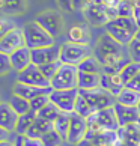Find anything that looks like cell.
I'll return each mask as SVG.
<instances>
[{"instance_id": "cell-1", "label": "cell", "mask_w": 140, "mask_h": 146, "mask_svg": "<svg viewBox=\"0 0 140 146\" xmlns=\"http://www.w3.org/2000/svg\"><path fill=\"white\" fill-rule=\"evenodd\" d=\"M94 56L103 65V72L109 75L119 74L122 68L130 62L123 56V45L113 39L109 33L98 38L94 48Z\"/></svg>"}, {"instance_id": "cell-2", "label": "cell", "mask_w": 140, "mask_h": 146, "mask_svg": "<svg viewBox=\"0 0 140 146\" xmlns=\"http://www.w3.org/2000/svg\"><path fill=\"white\" fill-rule=\"evenodd\" d=\"M139 26L133 17H117L105 26V33L116 39L122 45H128L134 39Z\"/></svg>"}, {"instance_id": "cell-3", "label": "cell", "mask_w": 140, "mask_h": 146, "mask_svg": "<svg viewBox=\"0 0 140 146\" xmlns=\"http://www.w3.org/2000/svg\"><path fill=\"white\" fill-rule=\"evenodd\" d=\"M23 35H24L26 47L30 48V50L48 47V45L54 44V38L48 32H45L36 21H30V23L23 26Z\"/></svg>"}, {"instance_id": "cell-4", "label": "cell", "mask_w": 140, "mask_h": 146, "mask_svg": "<svg viewBox=\"0 0 140 146\" xmlns=\"http://www.w3.org/2000/svg\"><path fill=\"white\" fill-rule=\"evenodd\" d=\"M84 18L89 24L100 27V26H105L110 23L111 20L117 18V8H105L96 0H92V3L83 11Z\"/></svg>"}, {"instance_id": "cell-5", "label": "cell", "mask_w": 140, "mask_h": 146, "mask_svg": "<svg viewBox=\"0 0 140 146\" xmlns=\"http://www.w3.org/2000/svg\"><path fill=\"white\" fill-rule=\"evenodd\" d=\"M50 86L53 90L78 89V68L74 65L62 63L56 75L50 80Z\"/></svg>"}, {"instance_id": "cell-6", "label": "cell", "mask_w": 140, "mask_h": 146, "mask_svg": "<svg viewBox=\"0 0 140 146\" xmlns=\"http://www.w3.org/2000/svg\"><path fill=\"white\" fill-rule=\"evenodd\" d=\"M90 53H92V50L89 48V45L74 44V42L68 41L60 45V62L65 65H74V66H77L86 57L92 56Z\"/></svg>"}, {"instance_id": "cell-7", "label": "cell", "mask_w": 140, "mask_h": 146, "mask_svg": "<svg viewBox=\"0 0 140 146\" xmlns=\"http://www.w3.org/2000/svg\"><path fill=\"white\" fill-rule=\"evenodd\" d=\"M35 21L41 26L45 32H48L53 38H57L62 35L65 23H63V17L57 11H44V12L38 14Z\"/></svg>"}, {"instance_id": "cell-8", "label": "cell", "mask_w": 140, "mask_h": 146, "mask_svg": "<svg viewBox=\"0 0 140 146\" xmlns=\"http://www.w3.org/2000/svg\"><path fill=\"white\" fill-rule=\"evenodd\" d=\"M80 95L83 96L90 104V107L98 111V110H103L107 109V107H113L116 102V96H113L110 92H107L104 89H92V90H83V89H78Z\"/></svg>"}, {"instance_id": "cell-9", "label": "cell", "mask_w": 140, "mask_h": 146, "mask_svg": "<svg viewBox=\"0 0 140 146\" xmlns=\"http://www.w3.org/2000/svg\"><path fill=\"white\" fill-rule=\"evenodd\" d=\"M50 101L56 104L63 113H74L75 101L78 96V89H66V90H51Z\"/></svg>"}, {"instance_id": "cell-10", "label": "cell", "mask_w": 140, "mask_h": 146, "mask_svg": "<svg viewBox=\"0 0 140 146\" xmlns=\"http://www.w3.org/2000/svg\"><path fill=\"white\" fill-rule=\"evenodd\" d=\"M17 82L29 84V86H36V88H51L50 80L42 74L39 66H36L33 63L29 65V66L26 69H23L21 72H18Z\"/></svg>"}, {"instance_id": "cell-11", "label": "cell", "mask_w": 140, "mask_h": 146, "mask_svg": "<svg viewBox=\"0 0 140 146\" xmlns=\"http://www.w3.org/2000/svg\"><path fill=\"white\" fill-rule=\"evenodd\" d=\"M86 134H88V119L77 113H71V125H69L66 142L77 146L86 139Z\"/></svg>"}, {"instance_id": "cell-12", "label": "cell", "mask_w": 140, "mask_h": 146, "mask_svg": "<svg viewBox=\"0 0 140 146\" xmlns=\"http://www.w3.org/2000/svg\"><path fill=\"white\" fill-rule=\"evenodd\" d=\"M24 45H26V42H24L23 29L15 27V29L11 30L8 35H5L2 39H0V53H5V54L9 56Z\"/></svg>"}, {"instance_id": "cell-13", "label": "cell", "mask_w": 140, "mask_h": 146, "mask_svg": "<svg viewBox=\"0 0 140 146\" xmlns=\"http://www.w3.org/2000/svg\"><path fill=\"white\" fill-rule=\"evenodd\" d=\"M56 60H60V47L54 44L32 50V63L36 65V66H42V65H47Z\"/></svg>"}, {"instance_id": "cell-14", "label": "cell", "mask_w": 140, "mask_h": 146, "mask_svg": "<svg viewBox=\"0 0 140 146\" xmlns=\"http://www.w3.org/2000/svg\"><path fill=\"white\" fill-rule=\"evenodd\" d=\"M92 117L95 119V122L100 125L101 129H107V131H117L119 129V121H117L115 107H107V109L95 111Z\"/></svg>"}, {"instance_id": "cell-15", "label": "cell", "mask_w": 140, "mask_h": 146, "mask_svg": "<svg viewBox=\"0 0 140 146\" xmlns=\"http://www.w3.org/2000/svg\"><path fill=\"white\" fill-rule=\"evenodd\" d=\"M115 111L117 116V121H119L121 127H127L131 125V123H139L140 119V111L139 107H130V106H122L119 102H115Z\"/></svg>"}, {"instance_id": "cell-16", "label": "cell", "mask_w": 140, "mask_h": 146, "mask_svg": "<svg viewBox=\"0 0 140 146\" xmlns=\"http://www.w3.org/2000/svg\"><path fill=\"white\" fill-rule=\"evenodd\" d=\"M51 90H53L51 88H36V86H29V84L17 82L12 88V94L20 95V96H23V98L32 101L33 98H36V96H39V95H50Z\"/></svg>"}, {"instance_id": "cell-17", "label": "cell", "mask_w": 140, "mask_h": 146, "mask_svg": "<svg viewBox=\"0 0 140 146\" xmlns=\"http://www.w3.org/2000/svg\"><path fill=\"white\" fill-rule=\"evenodd\" d=\"M9 59H11L12 69H15L17 72H21L29 65H32V50L24 45L18 48L17 51H14L12 54H9Z\"/></svg>"}, {"instance_id": "cell-18", "label": "cell", "mask_w": 140, "mask_h": 146, "mask_svg": "<svg viewBox=\"0 0 140 146\" xmlns=\"http://www.w3.org/2000/svg\"><path fill=\"white\" fill-rule=\"evenodd\" d=\"M17 122H18V115L11 107V104L9 102H2L0 104V127L12 133L17 128Z\"/></svg>"}, {"instance_id": "cell-19", "label": "cell", "mask_w": 140, "mask_h": 146, "mask_svg": "<svg viewBox=\"0 0 140 146\" xmlns=\"http://www.w3.org/2000/svg\"><path fill=\"white\" fill-rule=\"evenodd\" d=\"M117 136H119V140H122V142H128L134 146H140V123L119 127Z\"/></svg>"}, {"instance_id": "cell-20", "label": "cell", "mask_w": 140, "mask_h": 146, "mask_svg": "<svg viewBox=\"0 0 140 146\" xmlns=\"http://www.w3.org/2000/svg\"><path fill=\"white\" fill-rule=\"evenodd\" d=\"M90 39V32L86 24H75L68 30V41L74 42V44H84L89 45Z\"/></svg>"}, {"instance_id": "cell-21", "label": "cell", "mask_w": 140, "mask_h": 146, "mask_svg": "<svg viewBox=\"0 0 140 146\" xmlns=\"http://www.w3.org/2000/svg\"><path fill=\"white\" fill-rule=\"evenodd\" d=\"M101 88V74H90L78 71V89L92 90Z\"/></svg>"}, {"instance_id": "cell-22", "label": "cell", "mask_w": 140, "mask_h": 146, "mask_svg": "<svg viewBox=\"0 0 140 146\" xmlns=\"http://www.w3.org/2000/svg\"><path fill=\"white\" fill-rule=\"evenodd\" d=\"M53 127H54V123L48 122V121H45V119L36 117L35 122L32 123V127L29 128V131H27V134H26V136L30 137V139H38V140H41V137L44 136L47 131H50Z\"/></svg>"}, {"instance_id": "cell-23", "label": "cell", "mask_w": 140, "mask_h": 146, "mask_svg": "<svg viewBox=\"0 0 140 146\" xmlns=\"http://www.w3.org/2000/svg\"><path fill=\"white\" fill-rule=\"evenodd\" d=\"M116 102L122 106H130V107H139L140 104V94L137 90H133L130 88H123L121 94L116 96Z\"/></svg>"}, {"instance_id": "cell-24", "label": "cell", "mask_w": 140, "mask_h": 146, "mask_svg": "<svg viewBox=\"0 0 140 146\" xmlns=\"http://www.w3.org/2000/svg\"><path fill=\"white\" fill-rule=\"evenodd\" d=\"M38 117V113L35 111H29V113H24V115H20L18 116V122H17V128H15V133L21 134V136H26L29 131V128L32 127V123L35 122V119Z\"/></svg>"}, {"instance_id": "cell-25", "label": "cell", "mask_w": 140, "mask_h": 146, "mask_svg": "<svg viewBox=\"0 0 140 146\" xmlns=\"http://www.w3.org/2000/svg\"><path fill=\"white\" fill-rule=\"evenodd\" d=\"M78 71L82 72H90V74H103V65L100 63V60L95 56L86 57L83 62H80L77 65Z\"/></svg>"}, {"instance_id": "cell-26", "label": "cell", "mask_w": 140, "mask_h": 146, "mask_svg": "<svg viewBox=\"0 0 140 146\" xmlns=\"http://www.w3.org/2000/svg\"><path fill=\"white\" fill-rule=\"evenodd\" d=\"M69 125H71V113H60V116L56 119L54 122V129L62 136L63 140L68 139V133H69Z\"/></svg>"}, {"instance_id": "cell-27", "label": "cell", "mask_w": 140, "mask_h": 146, "mask_svg": "<svg viewBox=\"0 0 140 146\" xmlns=\"http://www.w3.org/2000/svg\"><path fill=\"white\" fill-rule=\"evenodd\" d=\"M9 104H11V107L15 110V113H17L18 116L30 111V101L23 98V96H20V95L12 94V96H11V100H9Z\"/></svg>"}, {"instance_id": "cell-28", "label": "cell", "mask_w": 140, "mask_h": 146, "mask_svg": "<svg viewBox=\"0 0 140 146\" xmlns=\"http://www.w3.org/2000/svg\"><path fill=\"white\" fill-rule=\"evenodd\" d=\"M26 0H5L3 12L6 15H18L26 11Z\"/></svg>"}, {"instance_id": "cell-29", "label": "cell", "mask_w": 140, "mask_h": 146, "mask_svg": "<svg viewBox=\"0 0 140 146\" xmlns=\"http://www.w3.org/2000/svg\"><path fill=\"white\" fill-rule=\"evenodd\" d=\"M60 109L56 106V104H53V102L50 101L48 104L44 107L42 110L38 111V117H41V119H45V121L48 122H51V123H54L56 122V119L60 116Z\"/></svg>"}, {"instance_id": "cell-30", "label": "cell", "mask_w": 140, "mask_h": 146, "mask_svg": "<svg viewBox=\"0 0 140 146\" xmlns=\"http://www.w3.org/2000/svg\"><path fill=\"white\" fill-rule=\"evenodd\" d=\"M139 72H140V63L130 60V62L125 65V66L122 68V71L119 72V75L122 77L123 83H125V86H127V83H128V82H131V80L136 77Z\"/></svg>"}, {"instance_id": "cell-31", "label": "cell", "mask_w": 140, "mask_h": 146, "mask_svg": "<svg viewBox=\"0 0 140 146\" xmlns=\"http://www.w3.org/2000/svg\"><path fill=\"white\" fill-rule=\"evenodd\" d=\"M74 113H77V115L83 116V117H90L95 113V110L90 107V104L88 101H86L82 95H80L78 92V96H77V101H75V109H74Z\"/></svg>"}, {"instance_id": "cell-32", "label": "cell", "mask_w": 140, "mask_h": 146, "mask_svg": "<svg viewBox=\"0 0 140 146\" xmlns=\"http://www.w3.org/2000/svg\"><path fill=\"white\" fill-rule=\"evenodd\" d=\"M62 142H65V140H63L60 134L54 129V127H53L50 131H47L44 136L41 137L42 146H60Z\"/></svg>"}, {"instance_id": "cell-33", "label": "cell", "mask_w": 140, "mask_h": 146, "mask_svg": "<svg viewBox=\"0 0 140 146\" xmlns=\"http://www.w3.org/2000/svg\"><path fill=\"white\" fill-rule=\"evenodd\" d=\"M60 66H62V62H60V60H56V62L42 65V66H39V69H41L42 74H44L48 80H51V78L56 75V72L59 71V68H60Z\"/></svg>"}, {"instance_id": "cell-34", "label": "cell", "mask_w": 140, "mask_h": 146, "mask_svg": "<svg viewBox=\"0 0 140 146\" xmlns=\"http://www.w3.org/2000/svg\"><path fill=\"white\" fill-rule=\"evenodd\" d=\"M48 102H50V96L48 95H39V96H36V98H33L30 101V110L38 113L39 110L44 109Z\"/></svg>"}, {"instance_id": "cell-35", "label": "cell", "mask_w": 140, "mask_h": 146, "mask_svg": "<svg viewBox=\"0 0 140 146\" xmlns=\"http://www.w3.org/2000/svg\"><path fill=\"white\" fill-rule=\"evenodd\" d=\"M127 47H128V54H130V59L133 62L140 63V41L133 39Z\"/></svg>"}, {"instance_id": "cell-36", "label": "cell", "mask_w": 140, "mask_h": 146, "mask_svg": "<svg viewBox=\"0 0 140 146\" xmlns=\"http://www.w3.org/2000/svg\"><path fill=\"white\" fill-rule=\"evenodd\" d=\"M134 15V6L128 0H122L117 5V17H133Z\"/></svg>"}, {"instance_id": "cell-37", "label": "cell", "mask_w": 140, "mask_h": 146, "mask_svg": "<svg viewBox=\"0 0 140 146\" xmlns=\"http://www.w3.org/2000/svg\"><path fill=\"white\" fill-rule=\"evenodd\" d=\"M9 71H12V65H11V59L8 54L0 53V77L5 74H8Z\"/></svg>"}, {"instance_id": "cell-38", "label": "cell", "mask_w": 140, "mask_h": 146, "mask_svg": "<svg viewBox=\"0 0 140 146\" xmlns=\"http://www.w3.org/2000/svg\"><path fill=\"white\" fill-rule=\"evenodd\" d=\"M12 29H15V24L12 21L8 20V18H0V39H2L5 35H8Z\"/></svg>"}, {"instance_id": "cell-39", "label": "cell", "mask_w": 140, "mask_h": 146, "mask_svg": "<svg viewBox=\"0 0 140 146\" xmlns=\"http://www.w3.org/2000/svg\"><path fill=\"white\" fill-rule=\"evenodd\" d=\"M57 5H59V8L63 9L65 12H74L75 11L74 0H57Z\"/></svg>"}, {"instance_id": "cell-40", "label": "cell", "mask_w": 140, "mask_h": 146, "mask_svg": "<svg viewBox=\"0 0 140 146\" xmlns=\"http://www.w3.org/2000/svg\"><path fill=\"white\" fill-rule=\"evenodd\" d=\"M127 88H130V89H133V90H137L139 94H140V72L131 80V82L127 83Z\"/></svg>"}, {"instance_id": "cell-41", "label": "cell", "mask_w": 140, "mask_h": 146, "mask_svg": "<svg viewBox=\"0 0 140 146\" xmlns=\"http://www.w3.org/2000/svg\"><path fill=\"white\" fill-rule=\"evenodd\" d=\"M90 3H92V0H74V8L80 9V11H84Z\"/></svg>"}, {"instance_id": "cell-42", "label": "cell", "mask_w": 140, "mask_h": 146, "mask_svg": "<svg viewBox=\"0 0 140 146\" xmlns=\"http://www.w3.org/2000/svg\"><path fill=\"white\" fill-rule=\"evenodd\" d=\"M133 18L136 20V23H137V26L140 27V6H137V8H134V15H133Z\"/></svg>"}, {"instance_id": "cell-43", "label": "cell", "mask_w": 140, "mask_h": 146, "mask_svg": "<svg viewBox=\"0 0 140 146\" xmlns=\"http://www.w3.org/2000/svg\"><path fill=\"white\" fill-rule=\"evenodd\" d=\"M8 134H9V131H6L3 127H0V142H5L8 137Z\"/></svg>"}, {"instance_id": "cell-44", "label": "cell", "mask_w": 140, "mask_h": 146, "mask_svg": "<svg viewBox=\"0 0 140 146\" xmlns=\"http://www.w3.org/2000/svg\"><path fill=\"white\" fill-rule=\"evenodd\" d=\"M77 146H95V145H94L92 142H90V140H88V139H84L83 142H80V143H78Z\"/></svg>"}, {"instance_id": "cell-45", "label": "cell", "mask_w": 140, "mask_h": 146, "mask_svg": "<svg viewBox=\"0 0 140 146\" xmlns=\"http://www.w3.org/2000/svg\"><path fill=\"white\" fill-rule=\"evenodd\" d=\"M0 146H15V143H11L8 140H5V142H0Z\"/></svg>"}, {"instance_id": "cell-46", "label": "cell", "mask_w": 140, "mask_h": 146, "mask_svg": "<svg viewBox=\"0 0 140 146\" xmlns=\"http://www.w3.org/2000/svg\"><path fill=\"white\" fill-rule=\"evenodd\" d=\"M116 146H134V145L128 143V142H122V140H119V143H117Z\"/></svg>"}, {"instance_id": "cell-47", "label": "cell", "mask_w": 140, "mask_h": 146, "mask_svg": "<svg viewBox=\"0 0 140 146\" xmlns=\"http://www.w3.org/2000/svg\"><path fill=\"white\" fill-rule=\"evenodd\" d=\"M134 39H137V41H140V27H139V30H137V33H136V36H134Z\"/></svg>"}, {"instance_id": "cell-48", "label": "cell", "mask_w": 140, "mask_h": 146, "mask_svg": "<svg viewBox=\"0 0 140 146\" xmlns=\"http://www.w3.org/2000/svg\"><path fill=\"white\" fill-rule=\"evenodd\" d=\"M3 5H5V0H0V9H3Z\"/></svg>"}, {"instance_id": "cell-49", "label": "cell", "mask_w": 140, "mask_h": 146, "mask_svg": "<svg viewBox=\"0 0 140 146\" xmlns=\"http://www.w3.org/2000/svg\"><path fill=\"white\" fill-rule=\"evenodd\" d=\"M139 111H140V104H139ZM139 123H140V119H139Z\"/></svg>"}, {"instance_id": "cell-50", "label": "cell", "mask_w": 140, "mask_h": 146, "mask_svg": "<svg viewBox=\"0 0 140 146\" xmlns=\"http://www.w3.org/2000/svg\"><path fill=\"white\" fill-rule=\"evenodd\" d=\"M0 104H2V101H0Z\"/></svg>"}, {"instance_id": "cell-51", "label": "cell", "mask_w": 140, "mask_h": 146, "mask_svg": "<svg viewBox=\"0 0 140 146\" xmlns=\"http://www.w3.org/2000/svg\"><path fill=\"white\" fill-rule=\"evenodd\" d=\"M119 2H122V0H119Z\"/></svg>"}]
</instances>
